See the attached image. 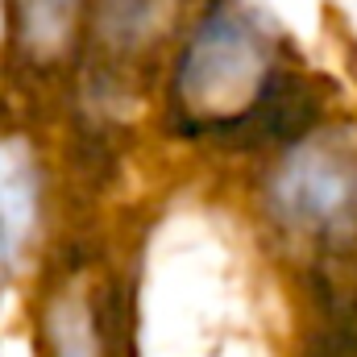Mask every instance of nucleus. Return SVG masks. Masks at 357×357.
Segmentation results:
<instances>
[{"label":"nucleus","mask_w":357,"mask_h":357,"mask_svg":"<svg viewBox=\"0 0 357 357\" xmlns=\"http://www.w3.org/2000/svg\"><path fill=\"white\" fill-rule=\"evenodd\" d=\"M266 46L250 29V21L233 8H216L204 17L195 38L187 42L175 71V91L187 108L212 112L204 129H216L245 112L266 84Z\"/></svg>","instance_id":"1"},{"label":"nucleus","mask_w":357,"mask_h":357,"mask_svg":"<svg viewBox=\"0 0 357 357\" xmlns=\"http://www.w3.org/2000/svg\"><path fill=\"white\" fill-rule=\"evenodd\" d=\"M274 216L295 233H333L357 208V167L337 150H303L270 183Z\"/></svg>","instance_id":"2"},{"label":"nucleus","mask_w":357,"mask_h":357,"mask_svg":"<svg viewBox=\"0 0 357 357\" xmlns=\"http://www.w3.org/2000/svg\"><path fill=\"white\" fill-rule=\"evenodd\" d=\"M38 220V175L17 142H0V258H17Z\"/></svg>","instance_id":"3"},{"label":"nucleus","mask_w":357,"mask_h":357,"mask_svg":"<svg viewBox=\"0 0 357 357\" xmlns=\"http://www.w3.org/2000/svg\"><path fill=\"white\" fill-rule=\"evenodd\" d=\"M21 4V29L38 50H54L67 42L79 0H17Z\"/></svg>","instance_id":"4"},{"label":"nucleus","mask_w":357,"mask_h":357,"mask_svg":"<svg viewBox=\"0 0 357 357\" xmlns=\"http://www.w3.org/2000/svg\"><path fill=\"white\" fill-rule=\"evenodd\" d=\"M50 341H54V357H96L91 324L75 307H54V316H50Z\"/></svg>","instance_id":"5"}]
</instances>
